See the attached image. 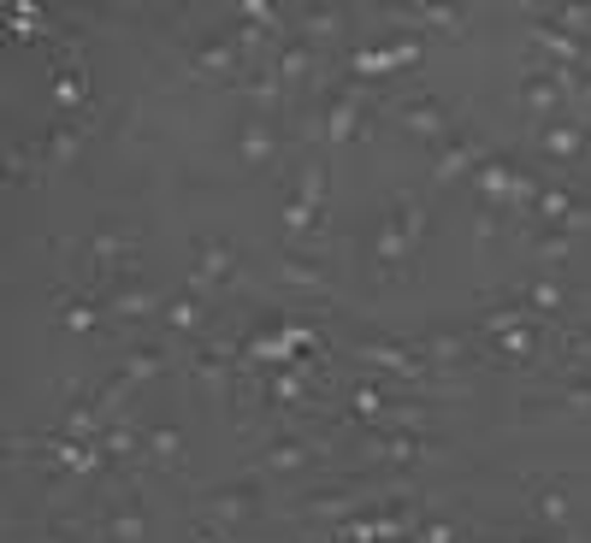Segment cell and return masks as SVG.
<instances>
[{
    "instance_id": "1",
    "label": "cell",
    "mask_w": 591,
    "mask_h": 543,
    "mask_svg": "<svg viewBox=\"0 0 591 543\" xmlns=\"http://www.w3.org/2000/svg\"><path fill=\"white\" fill-rule=\"evenodd\" d=\"M421 237H426V208L414 196H397L391 208H385V225H379V272L397 278L402 260L421 248Z\"/></svg>"
},
{
    "instance_id": "2",
    "label": "cell",
    "mask_w": 591,
    "mask_h": 543,
    "mask_svg": "<svg viewBox=\"0 0 591 543\" xmlns=\"http://www.w3.org/2000/svg\"><path fill=\"white\" fill-rule=\"evenodd\" d=\"M261 514V479H237V484H220V491L201 496V520L231 532V526H249Z\"/></svg>"
},
{
    "instance_id": "3",
    "label": "cell",
    "mask_w": 591,
    "mask_h": 543,
    "mask_svg": "<svg viewBox=\"0 0 591 543\" xmlns=\"http://www.w3.org/2000/svg\"><path fill=\"white\" fill-rule=\"evenodd\" d=\"M397 125L409 130V137H421V142H438V149L450 142V130H456L450 107H444L438 95H402L397 101Z\"/></svg>"
},
{
    "instance_id": "4",
    "label": "cell",
    "mask_w": 591,
    "mask_h": 543,
    "mask_svg": "<svg viewBox=\"0 0 591 543\" xmlns=\"http://www.w3.org/2000/svg\"><path fill=\"white\" fill-rule=\"evenodd\" d=\"M355 361L379 366V373L426 378V355H421V343H402V337H367V343H355Z\"/></svg>"
},
{
    "instance_id": "5",
    "label": "cell",
    "mask_w": 591,
    "mask_h": 543,
    "mask_svg": "<svg viewBox=\"0 0 591 543\" xmlns=\"http://www.w3.org/2000/svg\"><path fill=\"white\" fill-rule=\"evenodd\" d=\"M485 160H492V154H485V142L473 137V130H456V137L438 149V160H432V178L456 184V178H468V172H480Z\"/></svg>"
},
{
    "instance_id": "6",
    "label": "cell",
    "mask_w": 591,
    "mask_h": 543,
    "mask_svg": "<svg viewBox=\"0 0 591 543\" xmlns=\"http://www.w3.org/2000/svg\"><path fill=\"white\" fill-rule=\"evenodd\" d=\"M131 255H137V237H125V231L101 225L95 237H90V267H83V272H90L95 284H107L113 272H125V260H131Z\"/></svg>"
},
{
    "instance_id": "7",
    "label": "cell",
    "mask_w": 591,
    "mask_h": 543,
    "mask_svg": "<svg viewBox=\"0 0 591 543\" xmlns=\"http://www.w3.org/2000/svg\"><path fill=\"white\" fill-rule=\"evenodd\" d=\"M231 272H237V255H231V243H196V267H190V296H201V290H220L231 284Z\"/></svg>"
},
{
    "instance_id": "8",
    "label": "cell",
    "mask_w": 591,
    "mask_h": 543,
    "mask_svg": "<svg viewBox=\"0 0 591 543\" xmlns=\"http://www.w3.org/2000/svg\"><path fill=\"white\" fill-rule=\"evenodd\" d=\"M101 543H149V514H142V496H137V491H125L119 503L107 508Z\"/></svg>"
},
{
    "instance_id": "9",
    "label": "cell",
    "mask_w": 591,
    "mask_h": 543,
    "mask_svg": "<svg viewBox=\"0 0 591 543\" xmlns=\"http://www.w3.org/2000/svg\"><path fill=\"white\" fill-rule=\"evenodd\" d=\"M326 455V444H308V437H272L261 449V473H308Z\"/></svg>"
},
{
    "instance_id": "10",
    "label": "cell",
    "mask_w": 591,
    "mask_h": 543,
    "mask_svg": "<svg viewBox=\"0 0 591 543\" xmlns=\"http://www.w3.org/2000/svg\"><path fill=\"white\" fill-rule=\"evenodd\" d=\"M237 160L249 172H267L272 160H279V130H272L267 119H243L237 125Z\"/></svg>"
},
{
    "instance_id": "11",
    "label": "cell",
    "mask_w": 591,
    "mask_h": 543,
    "mask_svg": "<svg viewBox=\"0 0 591 543\" xmlns=\"http://www.w3.org/2000/svg\"><path fill=\"white\" fill-rule=\"evenodd\" d=\"M586 137L591 130L586 125H574V119H551V125H539V149L556 160V166H574V160H586Z\"/></svg>"
},
{
    "instance_id": "12",
    "label": "cell",
    "mask_w": 591,
    "mask_h": 543,
    "mask_svg": "<svg viewBox=\"0 0 591 543\" xmlns=\"http://www.w3.org/2000/svg\"><path fill=\"white\" fill-rule=\"evenodd\" d=\"M409 66H421V42H397V48H362V54H350V71H355V78L409 71Z\"/></svg>"
},
{
    "instance_id": "13",
    "label": "cell",
    "mask_w": 591,
    "mask_h": 543,
    "mask_svg": "<svg viewBox=\"0 0 591 543\" xmlns=\"http://www.w3.org/2000/svg\"><path fill=\"white\" fill-rule=\"evenodd\" d=\"M562 101H568V90H562V78H556L551 66H544V71H527V83H521V107L532 113V119L551 125V113L562 107Z\"/></svg>"
},
{
    "instance_id": "14",
    "label": "cell",
    "mask_w": 591,
    "mask_h": 543,
    "mask_svg": "<svg viewBox=\"0 0 591 543\" xmlns=\"http://www.w3.org/2000/svg\"><path fill=\"white\" fill-rule=\"evenodd\" d=\"M373 455L391 461V467H414L421 455H438V444L421 437V432H391V425H385V432H373Z\"/></svg>"
},
{
    "instance_id": "15",
    "label": "cell",
    "mask_w": 591,
    "mask_h": 543,
    "mask_svg": "<svg viewBox=\"0 0 591 543\" xmlns=\"http://www.w3.org/2000/svg\"><path fill=\"white\" fill-rule=\"evenodd\" d=\"M515 178H521V166H515V160H485V166L480 172H473V189H480V201H485V208H509V196H515Z\"/></svg>"
},
{
    "instance_id": "16",
    "label": "cell",
    "mask_w": 591,
    "mask_h": 543,
    "mask_svg": "<svg viewBox=\"0 0 591 543\" xmlns=\"http://www.w3.org/2000/svg\"><path fill=\"white\" fill-rule=\"evenodd\" d=\"M243 54H249V48H243L237 36H213V42H201V48H196L190 71H196V78H231V71L243 66Z\"/></svg>"
},
{
    "instance_id": "17",
    "label": "cell",
    "mask_w": 591,
    "mask_h": 543,
    "mask_svg": "<svg viewBox=\"0 0 591 543\" xmlns=\"http://www.w3.org/2000/svg\"><path fill=\"white\" fill-rule=\"evenodd\" d=\"M527 503H532V520H539V532H568L574 503H568V491H562V484H532Z\"/></svg>"
},
{
    "instance_id": "18",
    "label": "cell",
    "mask_w": 591,
    "mask_h": 543,
    "mask_svg": "<svg viewBox=\"0 0 591 543\" xmlns=\"http://www.w3.org/2000/svg\"><path fill=\"white\" fill-rule=\"evenodd\" d=\"M355 130H362V90H338L326 107V142L343 149V142H355Z\"/></svg>"
},
{
    "instance_id": "19",
    "label": "cell",
    "mask_w": 591,
    "mask_h": 543,
    "mask_svg": "<svg viewBox=\"0 0 591 543\" xmlns=\"http://www.w3.org/2000/svg\"><path fill=\"white\" fill-rule=\"evenodd\" d=\"M166 361H172V355H166V343H137L131 355L119 361V373H113V378H119L125 390H137V385H149V378H161V373H166Z\"/></svg>"
},
{
    "instance_id": "20",
    "label": "cell",
    "mask_w": 591,
    "mask_h": 543,
    "mask_svg": "<svg viewBox=\"0 0 591 543\" xmlns=\"http://www.w3.org/2000/svg\"><path fill=\"white\" fill-rule=\"evenodd\" d=\"M373 503H362L355 496V484L350 491H314V496H302V514L308 520H355V514H367Z\"/></svg>"
},
{
    "instance_id": "21",
    "label": "cell",
    "mask_w": 591,
    "mask_h": 543,
    "mask_svg": "<svg viewBox=\"0 0 591 543\" xmlns=\"http://www.w3.org/2000/svg\"><path fill=\"white\" fill-rule=\"evenodd\" d=\"M154 307H166V302H161V290H149V284H119V290L107 296V319L131 326V319H149Z\"/></svg>"
},
{
    "instance_id": "22",
    "label": "cell",
    "mask_w": 591,
    "mask_h": 543,
    "mask_svg": "<svg viewBox=\"0 0 591 543\" xmlns=\"http://www.w3.org/2000/svg\"><path fill=\"white\" fill-rule=\"evenodd\" d=\"M142 455H149L154 467H166V473H178V467H184V432H178V425H154V432H142Z\"/></svg>"
},
{
    "instance_id": "23",
    "label": "cell",
    "mask_w": 591,
    "mask_h": 543,
    "mask_svg": "<svg viewBox=\"0 0 591 543\" xmlns=\"http://www.w3.org/2000/svg\"><path fill=\"white\" fill-rule=\"evenodd\" d=\"M78 154H83V125L78 119L48 125V137H42V160H48V166H66V160H78Z\"/></svg>"
},
{
    "instance_id": "24",
    "label": "cell",
    "mask_w": 591,
    "mask_h": 543,
    "mask_svg": "<svg viewBox=\"0 0 591 543\" xmlns=\"http://www.w3.org/2000/svg\"><path fill=\"white\" fill-rule=\"evenodd\" d=\"M539 331L532 326H521V331H503V337H492V355L503 361V366H527V361H539Z\"/></svg>"
},
{
    "instance_id": "25",
    "label": "cell",
    "mask_w": 591,
    "mask_h": 543,
    "mask_svg": "<svg viewBox=\"0 0 591 543\" xmlns=\"http://www.w3.org/2000/svg\"><path fill=\"white\" fill-rule=\"evenodd\" d=\"M314 71V48H308V36H284V48H279V66H272V78L279 83H302Z\"/></svg>"
},
{
    "instance_id": "26",
    "label": "cell",
    "mask_w": 591,
    "mask_h": 543,
    "mask_svg": "<svg viewBox=\"0 0 591 543\" xmlns=\"http://www.w3.org/2000/svg\"><path fill=\"white\" fill-rule=\"evenodd\" d=\"M421 355H426V366H432V361H438V366H456V361L473 355V343H468V337H450V331H432V337H421Z\"/></svg>"
},
{
    "instance_id": "27",
    "label": "cell",
    "mask_w": 591,
    "mask_h": 543,
    "mask_svg": "<svg viewBox=\"0 0 591 543\" xmlns=\"http://www.w3.org/2000/svg\"><path fill=\"white\" fill-rule=\"evenodd\" d=\"M527 307L544 314V319H556V314H568V290H562L556 278H539V284H527Z\"/></svg>"
},
{
    "instance_id": "28",
    "label": "cell",
    "mask_w": 591,
    "mask_h": 543,
    "mask_svg": "<svg viewBox=\"0 0 591 543\" xmlns=\"http://www.w3.org/2000/svg\"><path fill=\"white\" fill-rule=\"evenodd\" d=\"M166 326L172 331H201V326H208V307H201V296H190V290H184V296H172L166 302Z\"/></svg>"
},
{
    "instance_id": "29",
    "label": "cell",
    "mask_w": 591,
    "mask_h": 543,
    "mask_svg": "<svg viewBox=\"0 0 591 543\" xmlns=\"http://www.w3.org/2000/svg\"><path fill=\"white\" fill-rule=\"evenodd\" d=\"M532 255H539L544 267H568V255H574V231H532Z\"/></svg>"
},
{
    "instance_id": "30",
    "label": "cell",
    "mask_w": 591,
    "mask_h": 543,
    "mask_svg": "<svg viewBox=\"0 0 591 543\" xmlns=\"http://www.w3.org/2000/svg\"><path fill=\"white\" fill-rule=\"evenodd\" d=\"M320 219H326V213H314L302 196H291V201H284V237H291V243L314 237V231H320Z\"/></svg>"
},
{
    "instance_id": "31",
    "label": "cell",
    "mask_w": 591,
    "mask_h": 543,
    "mask_svg": "<svg viewBox=\"0 0 591 543\" xmlns=\"http://www.w3.org/2000/svg\"><path fill=\"white\" fill-rule=\"evenodd\" d=\"M101 319H107V307H95V302H60V326L78 337H90Z\"/></svg>"
},
{
    "instance_id": "32",
    "label": "cell",
    "mask_w": 591,
    "mask_h": 543,
    "mask_svg": "<svg viewBox=\"0 0 591 543\" xmlns=\"http://www.w3.org/2000/svg\"><path fill=\"white\" fill-rule=\"evenodd\" d=\"M296 196L308 201L314 213H326V160H308V166H302V178H296Z\"/></svg>"
},
{
    "instance_id": "33",
    "label": "cell",
    "mask_w": 591,
    "mask_h": 543,
    "mask_svg": "<svg viewBox=\"0 0 591 543\" xmlns=\"http://www.w3.org/2000/svg\"><path fill=\"white\" fill-rule=\"evenodd\" d=\"M54 95H60V107H83V101H90V78H83V66L54 71Z\"/></svg>"
},
{
    "instance_id": "34",
    "label": "cell",
    "mask_w": 591,
    "mask_h": 543,
    "mask_svg": "<svg viewBox=\"0 0 591 543\" xmlns=\"http://www.w3.org/2000/svg\"><path fill=\"white\" fill-rule=\"evenodd\" d=\"M101 455H113V461L142 455V432H131V425H107V432H101Z\"/></svg>"
},
{
    "instance_id": "35",
    "label": "cell",
    "mask_w": 591,
    "mask_h": 543,
    "mask_svg": "<svg viewBox=\"0 0 591 543\" xmlns=\"http://www.w3.org/2000/svg\"><path fill=\"white\" fill-rule=\"evenodd\" d=\"M409 19H421V24H438V31L444 36H461V31H468V19H461V12L456 7H409Z\"/></svg>"
},
{
    "instance_id": "36",
    "label": "cell",
    "mask_w": 591,
    "mask_h": 543,
    "mask_svg": "<svg viewBox=\"0 0 591 543\" xmlns=\"http://www.w3.org/2000/svg\"><path fill=\"white\" fill-rule=\"evenodd\" d=\"M350 408H355V420H385V414H391V402H385V390H373V385H355Z\"/></svg>"
},
{
    "instance_id": "37",
    "label": "cell",
    "mask_w": 591,
    "mask_h": 543,
    "mask_svg": "<svg viewBox=\"0 0 591 543\" xmlns=\"http://www.w3.org/2000/svg\"><path fill=\"white\" fill-rule=\"evenodd\" d=\"M279 278L284 284H308V290H320V267H314V260H302V255H284V267H279Z\"/></svg>"
},
{
    "instance_id": "38",
    "label": "cell",
    "mask_w": 591,
    "mask_h": 543,
    "mask_svg": "<svg viewBox=\"0 0 591 543\" xmlns=\"http://www.w3.org/2000/svg\"><path fill=\"white\" fill-rule=\"evenodd\" d=\"M338 24H343V12H338V7H314V12H302V36H338Z\"/></svg>"
},
{
    "instance_id": "39",
    "label": "cell",
    "mask_w": 591,
    "mask_h": 543,
    "mask_svg": "<svg viewBox=\"0 0 591 543\" xmlns=\"http://www.w3.org/2000/svg\"><path fill=\"white\" fill-rule=\"evenodd\" d=\"M562 408H568V414H591V378H580V385H568L556 396Z\"/></svg>"
},
{
    "instance_id": "40",
    "label": "cell",
    "mask_w": 591,
    "mask_h": 543,
    "mask_svg": "<svg viewBox=\"0 0 591 543\" xmlns=\"http://www.w3.org/2000/svg\"><path fill=\"white\" fill-rule=\"evenodd\" d=\"M284 343H291V355H302V349H320V337H314V326H296V319H284Z\"/></svg>"
},
{
    "instance_id": "41",
    "label": "cell",
    "mask_w": 591,
    "mask_h": 543,
    "mask_svg": "<svg viewBox=\"0 0 591 543\" xmlns=\"http://www.w3.org/2000/svg\"><path fill=\"white\" fill-rule=\"evenodd\" d=\"M503 543H574L568 532H521V538H503Z\"/></svg>"
},
{
    "instance_id": "42",
    "label": "cell",
    "mask_w": 591,
    "mask_h": 543,
    "mask_svg": "<svg viewBox=\"0 0 591 543\" xmlns=\"http://www.w3.org/2000/svg\"><path fill=\"white\" fill-rule=\"evenodd\" d=\"M421 543H456V532H450V526H444V520H432L426 532H421Z\"/></svg>"
},
{
    "instance_id": "43",
    "label": "cell",
    "mask_w": 591,
    "mask_h": 543,
    "mask_svg": "<svg viewBox=\"0 0 591 543\" xmlns=\"http://www.w3.org/2000/svg\"><path fill=\"white\" fill-rule=\"evenodd\" d=\"M24 166H31V160H24L19 149H7V184H19V178H24Z\"/></svg>"
},
{
    "instance_id": "44",
    "label": "cell",
    "mask_w": 591,
    "mask_h": 543,
    "mask_svg": "<svg viewBox=\"0 0 591 543\" xmlns=\"http://www.w3.org/2000/svg\"><path fill=\"white\" fill-rule=\"evenodd\" d=\"M190 543H225V538H220V526H208V520H201V526H196V538H190Z\"/></svg>"
},
{
    "instance_id": "45",
    "label": "cell",
    "mask_w": 591,
    "mask_h": 543,
    "mask_svg": "<svg viewBox=\"0 0 591 543\" xmlns=\"http://www.w3.org/2000/svg\"><path fill=\"white\" fill-rule=\"evenodd\" d=\"M42 543H71V532H66V526H48V538H42Z\"/></svg>"
},
{
    "instance_id": "46",
    "label": "cell",
    "mask_w": 591,
    "mask_h": 543,
    "mask_svg": "<svg viewBox=\"0 0 591 543\" xmlns=\"http://www.w3.org/2000/svg\"><path fill=\"white\" fill-rule=\"evenodd\" d=\"M586 166H591V137H586Z\"/></svg>"
}]
</instances>
